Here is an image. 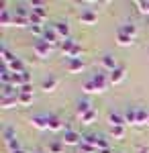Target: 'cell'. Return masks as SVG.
I'll use <instances>...</instances> for the list:
<instances>
[{"label": "cell", "instance_id": "obj_1", "mask_svg": "<svg viewBox=\"0 0 149 153\" xmlns=\"http://www.w3.org/2000/svg\"><path fill=\"white\" fill-rule=\"evenodd\" d=\"M33 53L37 57H49V53H51V45L43 41V39H39V41H35L33 45Z\"/></svg>", "mask_w": 149, "mask_h": 153}, {"label": "cell", "instance_id": "obj_2", "mask_svg": "<svg viewBox=\"0 0 149 153\" xmlns=\"http://www.w3.org/2000/svg\"><path fill=\"white\" fill-rule=\"evenodd\" d=\"M82 143V135L76 133L74 129H66L63 133V145H80Z\"/></svg>", "mask_w": 149, "mask_h": 153}, {"label": "cell", "instance_id": "obj_3", "mask_svg": "<svg viewBox=\"0 0 149 153\" xmlns=\"http://www.w3.org/2000/svg\"><path fill=\"white\" fill-rule=\"evenodd\" d=\"M92 82L96 84L98 92H106V88H108V84H110L106 74H94V76H92Z\"/></svg>", "mask_w": 149, "mask_h": 153}, {"label": "cell", "instance_id": "obj_4", "mask_svg": "<svg viewBox=\"0 0 149 153\" xmlns=\"http://www.w3.org/2000/svg\"><path fill=\"white\" fill-rule=\"evenodd\" d=\"M125 76H127V70L123 68V65H118L115 71H110V74H108V82L116 86V84H121L123 80H125Z\"/></svg>", "mask_w": 149, "mask_h": 153}, {"label": "cell", "instance_id": "obj_5", "mask_svg": "<svg viewBox=\"0 0 149 153\" xmlns=\"http://www.w3.org/2000/svg\"><path fill=\"white\" fill-rule=\"evenodd\" d=\"M100 65H102L104 70L108 71H115L118 65H116V59H115V55H110V53H106V55H102V59H100Z\"/></svg>", "mask_w": 149, "mask_h": 153}, {"label": "cell", "instance_id": "obj_6", "mask_svg": "<svg viewBox=\"0 0 149 153\" xmlns=\"http://www.w3.org/2000/svg\"><path fill=\"white\" fill-rule=\"evenodd\" d=\"M53 29L57 31V35H59V39H69V25L66 23V21H57V23L53 25Z\"/></svg>", "mask_w": 149, "mask_h": 153}, {"label": "cell", "instance_id": "obj_7", "mask_svg": "<svg viewBox=\"0 0 149 153\" xmlns=\"http://www.w3.org/2000/svg\"><path fill=\"white\" fill-rule=\"evenodd\" d=\"M96 21H98V14H96L94 10H90V8H86V10L80 14V23L82 25H94Z\"/></svg>", "mask_w": 149, "mask_h": 153}, {"label": "cell", "instance_id": "obj_8", "mask_svg": "<svg viewBox=\"0 0 149 153\" xmlns=\"http://www.w3.org/2000/svg\"><path fill=\"white\" fill-rule=\"evenodd\" d=\"M47 123H49V131H53V133H57V131L63 129V123H61V118L55 117V114H47Z\"/></svg>", "mask_w": 149, "mask_h": 153}, {"label": "cell", "instance_id": "obj_9", "mask_svg": "<svg viewBox=\"0 0 149 153\" xmlns=\"http://www.w3.org/2000/svg\"><path fill=\"white\" fill-rule=\"evenodd\" d=\"M31 125H33L35 129H39V131H47V129H49L47 114H45V117H41V114H39V117H33V118H31Z\"/></svg>", "mask_w": 149, "mask_h": 153}, {"label": "cell", "instance_id": "obj_10", "mask_svg": "<svg viewBox=\"0 0 149 153\" xmlns=\"http://www.w3.org/2000/svg\"><path fill=\"white\" fill-rule=\"evenodd\" d=\"M108 123H110V127H125L127 125L125 114H118V112H110L108 114Z\"/></svg>", "mask_w": 149, "mask_h": 153}, {"label": "cell", "instance_id": "obj_11", "mask_svg": "<svg viewBox=\"0 0 149 153\" xmlns=\"http://www.w3.org/2000/svg\"><path fill=\"white\" fill-rule=\"evenodd\" d=\"M31 12L37 14L41 21L47 19V10H45V6H43V2H31Z\"/></svg>", "mask_w": 149, "mask_h": 153}, {"label": "cell", "instance_id": "obj_12", "mask_svg": "<svg viewBox=\"0 0 149 153\" xmlns=\"http://www.w3.org/2000/svg\"><path fill=\"white\" fill-rule=\"evenodd\" d=\"M84 61L82 59H68V71L69 74H78V71H84Z\"/></svg>", "mask_w": 149, "mask_h": 153}, {"label": "cell", "instance_id": "obj_13", "mask_svg": "<svg viewBox=\"0 0 149 153\" xmlns=\"http://www.w3.org/2000/svg\"><path fill=\"white\" fill-rule=\"evenodd\" d=\"M43 41H47L49 45H53V43H57L59 41V35H57V31L51 27V29H45V33H43V37H41Z\"/></svg>", "mask_w": 149, "mask_h": 153}, {"label": "cell", "instance_id": "obj_14", "mask_svg": "<svg viewBox=\"0 0 149 153\" xmlns=\"http://www.w3.org/2000/svg\"><path fill=\"white\" fill-rule=\"evenodd\" d=\"M12 19H14V16H10L6 4H2V8H0V25H2V27H8V25H12Z\"/></svg>", "mask_w": 149, "mask_h": 153}, {"label": "cell", "instance_id": "obj_15", "mask_svg": "<svg viewBox=\"0 0 149 153\" xmlns=\"http://www.w3.org/2000/svg\"><path fill=\"white\" fill-rule=\"evenodd\" d=\"M6 68H8V71H12V74H23V71H27V70H25V63L19 57L14 59V61H10Z\"/></svg>", "mask_w": 149, "mask_h": 153}, {"label": "cell", "instance_id": "obj_16", "mask_svg": "<svg viewBox=\"0 0 149 153\" xmlns=\"http://www.w3.org/2000/svg\"><path fill=\"white\" fill-rule=\"evenodd\" d=\"M116 31H121V33H125V35H129V37H131V39H133V37L137 35V27H135V25H133V23L121 25V27H118Z\"/></svg>", "mask_w": 149, "mask_h": 153}, {"label": "cell", "instance_id": "obj_17", "mask_svg": "<svg viewBox=\"0 0 149 153\" xmlns=\"http://www.w3.org/2000/svg\"><path fill=\"white\" fill-rule=\"evenodd\" d=\"M92 110V104L90 102H88V100H80V102H78V106H76V112H78V117H84V114H86V112H90Z\"/></svg>", "mask_w": 149, "mask_h": 153}, {"label": "cell", "instance_id": "obj_18", "mask_svg": "<svg viewBox=\"0 0 149 153\" xmlns=\"http://www.w3.org/2000/svg\"><path fill=\"white\" fill-rule=\"evenodd\" d=\"M98 141H100V137L98 135H94V133H88V135H82V143H88L92 147H96L98 149Z\"/></svg>", "mask_w": 149, "mask_h": 153}, {"label": "cell", "instance_id": "obj_19", "mask_svg": "<svg viewBox=\"0 0 149 153\" xmlns=\"http://www.w3.org/2000/svg\"><path fill=\"white\" fill-rule=\"evenodd\" d=\"M125 120L129 123V125H137V106L125 110Z\"/></svg>", "mask_w": 149, "mask_h": 153}, {"label": "cell", "instance_id": "obj_20", "mask_svg": "<svg viewBox=\"0 0 149 153\" xmlns=\"http://www.w3.org/2000/svg\"><path fill=\"white\" fill-rule=\"evenodd\" d=\"M57 88V80L55 78H47V80H43V84H41V90H45V92H53Z\"/></svg>", "mask_w": 149, "mask_h": 153}, {"label": "cell", "instance_id": "obj_21", "mask_svg": "<svg viewBox=\"0 0 149 153\" xmlns=\"http://www.w3.org/2000/svg\"><path fill=\"white\" fill-rule=\"evenodd\" d=\"M76 45H78V43H76L74 39H66V41H61V51H63L66 55H69V53L76 49Z\"/></svg>", "mask_w": 149, "mask_h": 153}, {"label": "cell", "instance_id": "obj_22", "mask_svg": "<svg viewBox=\"0 0 149 153\" xmlns=\"http://www.w3.org/2000/svg\"><path fill=\"white\" fill-rule=\"evenodd\" d=\"M147 123H149V112L145 108L137 106V125H147Z\"/></svg>", "mask_w": 149, "mask_h": 153}, {"label": "cell", "instance_id": "obj_23", "mask_svg": "<svg viewBox=\"0 0 149 153\" xmlns=\"http://www.w3.org/2000/svg\"><path fill=\"white\" fill-rule=\"evenodd\" d=\"M116 41H118V45H123V47H129L131 43H133V39L125 33H121V31H116Z\"/></svg>", "mask_w": 149, "mask_h": 153}, {"label": "cell", "instance_id": "obj_24", "mask_svg": "<svg viewBox=\"0 0 149 153\" xmlns=\"http://www.w3.org/2000/svg\"><path fill=\"white\" fill-rule=\"evenodd\" d=\"M0 104H2V108H12V106L19 104V96H10V98H0Z\"/></svg>", "mask_w": 149, "mask_h": 153}, {"label": "cell", "instance_id": "obj_25", "mask_svg": "<svg viewBox=\"0 0 149 153\" xmlns=\"http://www.w3.org/2000/svg\"><path fill=\"white\" fill-rule=\"evenodd\" d=\"M0 55H2V61H4V65H8V63H10V61H14V55H12L10 51H8V49L4 47V45H2V47H0Z\"/></svg>", "mask_w": 149, "mask_h": 153}, {"label": "cell", "instance_id": "obj_26", "mask_svg": "<svg viewBox=\"0 0 149 153\" xmlns=\"http://www.w3.org/2000/svg\"><path fill=\"white\" fill-rule=\"evenodd\" d=\"M82 88H84V92H86V94H98V88H96V84L92 82V78H90V80H86Z\"/></svg>", "mask_w": 149, "mask_h": 153}, {"label": "cell", "instance_id": "obj_27", "mask_svg": "<svg viewBox=\"0 0 149 153\" xmlns=\"http://www.w3.org/2000/svg\"><path fill=\"white\" fill-rule=\"evenodd\" d=\"M96 117H98V112H96V110L92 108L90 112H86V114L82 117V123H84V125H92V123L96 120Z\"/></svg>", "mask_w": 149, "mask_h": 153}, {"label": "cell", "instance_id": "obj_28", "mask_svg": "<svg viewBox=\"0 0 149 153\" xmlns=\"http://www.w3.org/2000/svg\"><path fill=\"white\" fill-rule=\"evenodd\" d=\"M19 104H23V106L33 104V94H25V92H21V94H19Z\"/></svg>", "mask_w": 149, "mask_h": 153}, {"label": "cell", "instance_id": "obj_29", "mask_svg": "<svg viewBox=\"0 0 149 153\" xmlns=\"http://www.w3.org/2000/svg\"><path fill=\"white\" fill-rule=\"evenodd\" d=\"M12 25H14V27H27V25H31V23H29V16H16V14H14Z\"/></svg>", "mask_w": 149, "mask_h": 153}, {"label": "cell", "instance_id": "obj_30", "mask_svg": "<svg viewBox=\"0 0 149 153\" xmlns=\"http://www.w3.org/2000/svg\"><path fill=\"white\" fill-rule=\"evenodd\" d=\"M110 135L115 139H123L125 137V127H110Z\"/></svg>", "mask_w": 149, "mask_h": 153}, {"label": "cell", "instance_id": "obj_31", "mask_svg": "<svg viewBox=\"0 0 149 153\" xmlns=\"http://www.w3.org/2000/svg\"><path fill=\"white\" fill-rule=\"evenodd\" d=\"M2 133H4V143L14 141V139H16V135H14V131H12L10 127H4V131H2Z\"/></svg>", "mask_w": 149, "mask_h": 153}, {"label": "cell", "instance_id": "obj_32", "mask_svg": "<svg viewBox=\"0 0 149 153\" xmlns=\"http://www.w3.org/2000/svg\"><path fill=\"white\" fill-rule=\"evenodd\" d=\"M49 153H63V145L57 143V141L49 143Z\"/></svg>", "mask_w": 149, "mask_h": 153}, {"label": "cell", "instance_id": "obj_33", "mask_svg": "<svg viewBox=\"0 0 149 153\" xmlns=\"http://www.w3.org/2000/svg\"><path fill=\"white\" fill-rule=\"evenodd\" d=\"M29 23H31V27H41V23H43V21H41L37 14H33V12H31V14H29Z\"/></svg>", "mask_w": 149, "mask_h": 153}, {"label": "cell", "instance_id": "obj_34", "mask_svg": "<svg viewBox=\"0 0 149 153\" xmlns=\"http://www.w3.org/2000/svg\"><path fill=\"white\" fill-rule=\"evenodd\" d=\"M137 6H139V10H141V12L149 14V0H147V2H145V0H139V2H137Z\"/></svg>", "mask_w": 149, "mask_h": 153}, {"label": "cell", "instance_id": "obj_35", "mask_svg": "<svg viewBox=\"0 0 149 153\" xmlns=\"http://www.w3.org/2000/svg\"><path fill=\"white\" fill-rule=\"evenodd\" d=\"M21 92H25V94H33V86H31V84H25L23 88H21Z\"/></svg>", "mask_w": 149, "mask_h": 153}, {"label": "cell", "instance_id": "obj_36", "mask_svg": "<svg viewBox=\"0 0 149 153\" xmlns=\"http://www.w3.org/2000/svg\"><path fill=\"white\" fill-rule=\"evenodd\" d=\"M98 153H112V149H102V151H98Z\"/></svg>", "mask_w": 149, "mask_h": 153}, {"label": "cell", "instance_id": "obj_37", "mask_svg": "<svg viewBox=\"0 0 149 153\" xmlns=\"http://www.w3.org/2000/svg\"><path fill=\"white\" fill-rule=\"evenodd\" d=\"M137 153H149V151H147V149H145V147H143V149H139Z\"/></svg>", "mask_w": 149, "mask_h": 153}, {"label": "cell", "instance_id": "obj_38", "mask_svg": "<svg viewBox=\"0 0 149 153\" xmlns=\"http://www.w3.org/2000/svg\"><path fill=\"white\" fill-rule=\"evenodd\" d=\"M12 153H25V151H23V149H19V151H12Z\"/></svg>", "mask_w": 149, "mask_h": 153}, {"label": "cell", "instance_id": "obj_39", "mask_svg": "<svg viewBox=\"0 0 149 153\" xmlns=\"http://www.w3.org/2000/svg\"><path fill=\"white\" fill-rule=\"evenodd\" d=\"M78 153H82V151H78Z\"/></svg>", "mask_w": 149, "mask_h": 153}, {"label": "cell", "instance_id": "obj_40", "mask_svg": "<svg viewBox=\"0 0 149 153\" xmlns=\"http://www.w3.org/2000/svg\"><path fill=\"white\" fill-rule=\"evenodd\" d=\"M147 125H149V123H147Z\"/></svg>", "mask_w": 149, "mask_h": 153}]
</instances>
